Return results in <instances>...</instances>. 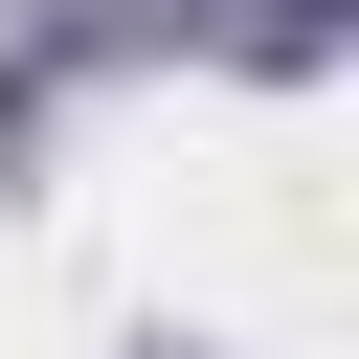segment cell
<instances>
[]
</instances>
